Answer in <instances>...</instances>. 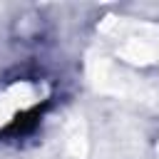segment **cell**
Masks as SVG:
<instances>
[{"mask_svg": "<svg viewBox=\"0 0 159 159\" xmlns=\"http://www.w3.org/2000/svg\"><path fill=\"white\" fill-rule=\"evenodd\" d=\"M87 77L92 82V87L102 94H112V97H129V99H139L147 104L159 107V87L129 75L127 70L117 67L112 60L107 57H89L87 62Z\"/></svg>", "mask_w": 159, "mask_h": 159, "instance_id": "cell-1", "label": "cell"}, {"mask_svg": "<svg viewBox=\"0 0 159 159\" xmlns=\"http://www.w3.org/2000/svg\"><path fill=\"white\" fill-rule=\"evenodd\" d=\"M65 137H67V152L75 159H84V154H87V127H84L82 117H75L67 124Z\"/></svg>", "mask_w": 159, "mask_h": 159, "instance_id": "cell-4", "label": "cell"}, {"mask_svg": "<svg viewBox=\"0 0 159 159\" xmlns=\"http://www.w3.org/2000/svg\"><path fill=\"white\" fill-rule=\"evenodd\" d=\"M37 102V87L30 82H15L5 92H0V127L7 124L20 109Z\"/></svg>", "mask_w": 159, "mask_h": 159, "instance_id": "cell-3", "label": "cell"}, {"mask_svg": "<svg viewBox=\"0 0 159 159\" xmlns=\"http://www.w3.org/2000/svg\"><path fill=\"white\" fill-rule=\"evenodd\" d=\"M112 27H114V37H119V45H117L119 60L132 62V65L159 62V30L157 27L112 20L102 30H112Z\"/></svg>", "mask_w": 159, "mask_h": 159, "instance_id": "cell-2", "label": "cell"}]
</instances>
